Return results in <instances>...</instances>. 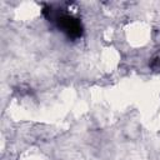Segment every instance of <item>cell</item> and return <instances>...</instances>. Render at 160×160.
Returning <instances> with one entry per match:
<instances>
[{
	"label": "cell",
	"instance_id": "6da1fadb",
	"mask_svg": "<svg viewBox=\"0 0 160 160\" xmlns=\"http://www.w3.org/2000/svg\"><path fill=\"white\" fill-rule=\"evenodd\" d=\"M151 68L154 70H160V54L155 55L151 60Z\"/></svg>",
	"mask_w": 160,
	"mask_h": 160
}]
</instances>
